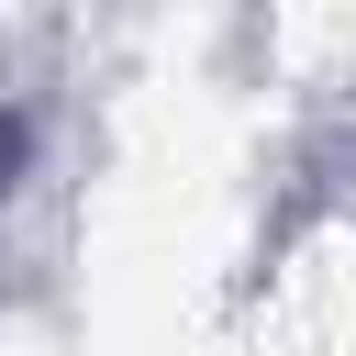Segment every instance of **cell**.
<instances>
[{"instance_id": "obj_1", "label": "cell", "mask_w": 356, "mask_h": 356, "mask_svg": "<svg viewBox=\"0 0 356 356\" xmlns=\"http://www.w3.org/2000/svg\"><path fill=\"white\" fill-rule=\"evenodd\" d=\"M11 156H22V122H11V111H0V178H11Z\"/></svg>"}]
</instances>
